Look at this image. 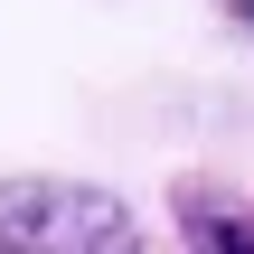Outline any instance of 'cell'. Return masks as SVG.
<instances>
[{
  "label": "cell",
  "mask_w": 254,
  "mask_h": 254,
  "mask_svg": "<svg viewBox=\"0 0 254 254\" xmlns=\"http://www.w3.org/2000/svg\"><path fill=\"white\" fill-rule=\"evenodd\" d=\"M141 226L113 189L75 179H0V254H132Z\"/></svg>",
  "instance_id": "cell-1"
},
{
  "label": "cell",
  "mask_w": 254,
  "mask_h": 254,
  "mask_svg": "<svg viewBox=\"0 0 254 254\" xmlns=\"http://www.w3.org/2000/svg\"><path fill=\"white\" fill-rule=\"evenodd\" d=\"M189 245H217V254H254V217H226V207H198L189 198Z\"/></svg>",
  "instance_id": "cell-2"
}]
</instances>
